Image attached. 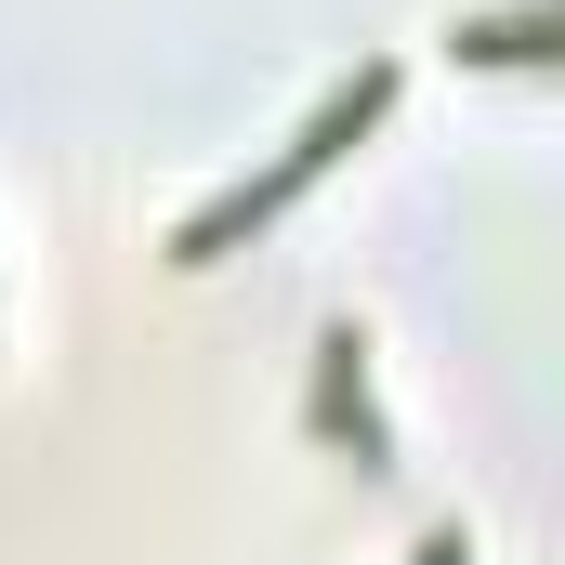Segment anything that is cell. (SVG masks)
<instances>
[{
	"label": "cell",
	"instance_id": "6da1fadb",
	"mask_svg": "<svg viewBox=\"0 0 565 565\" xmlns=\"http://www.w3.org/2000/svg\"><path fill=\"white\" fill-rule=\"evenodd\" d=\"M369 106H382V79H355V93H329V106H316V132L289 145L277 171H264V184H237V198H224V211H211V224H198V237H184V250H224V237H237V224H264V211H277L289 184H316V171H329V145L355 132V119H369Z\"/></svg>",
	"mask_w": 565,
	"mask_h": 565
},
{
	"label": "cell",
	"instance_id": "7a4b0ae2",
	"mask_svg": "<svg viewBox=\"0 0 565 565\" xmlns=\"http://www.w3.org/2000/svg\"><path fill=\"white\" fill-rule=\"evenodd\" d=\"M422 565H460V540H434V553H422Z\"/></svg>",
	"mask_w": 565,
	"mask_h": 565
}]
</instances>
